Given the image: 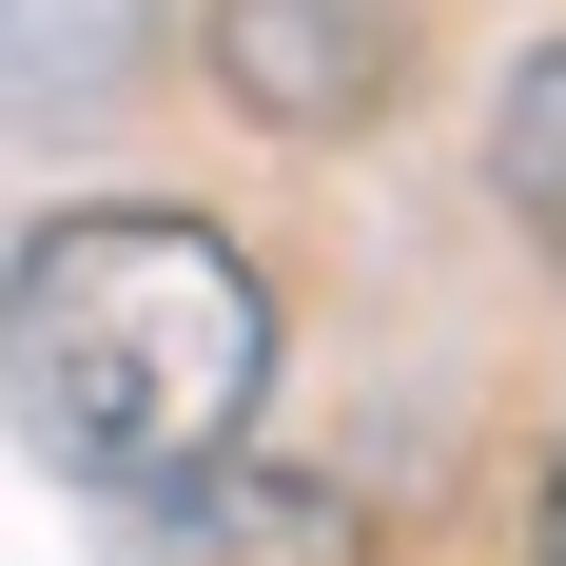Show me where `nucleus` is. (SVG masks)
<instances>
[{
  "instance_id": "nucleus-2",
  "label": "nucleus",
  "mask_w": 566,
  "mask_h": 566,
  "mask_svg": "<svg viewBox=\"0 0 566 566\" xmlns=\"http://www.w3.org/2000/svg\"><path fill=\"white\" fill-rule=\"evenodd\" d=\"M410 40L430 0H196V59L254 137H371L410 98Z\"/></svg>"
},
{
  "instance_id": "nucleus-3",
  "label": "nucleus",
  "mask_w": 566,
  "mask_h": 566,
  "mask_svg": "<svg viewBox=\"0 0 566 566\" xmlns=\"http://www.w3.org/2000/svg\"><path fill=\"white\" fill-rule=\"evenodd\" d=\"M137 566H391L371 547V509H352L333 469H176L157 527H137Z\"/></svg>"
},
{
  "instance_id": "nucleus-6",
  "label": "nucleus",
  "mask_w": 566,
  "mask_h": 566,
  "mask_svg": "<svg viewBox=\"0 0 566 566\" xmlns=\"http://www.w3.org/2000/svg\"><path fill=\"white\" fill-rule=\"evenodd\" d=\"M527 566H566V450L527 469Z\"/></svg>"
},
{
  "instance_id": "nucleus-1",
  "label": "nucleus",
  "mask_w": 566,
  "mask_h": 566,
  "mask_svg": "<svg viewBox=\"0 0 566 566\" xmlns=\"http://www.w3.org/2000/svg\"><path fill=\"white\" fill-rule=\"evenodd\" d=\"M254 391H274V274L216 216L98 196V216L20 234V274H0V410H20L40 469L176 489V469H216L254 430Z\"/></svg>"
},
{
  "instance_id": "nucleus-5",
  "label": "nucleus",
  "mask_w": 566,
  "mask_h": 566,
  "mask_svg": "<svg viewBox=\"0 0 566 566\" xmlns=\"http://www.w3.org/2000/svg\"><path fill=\"white\" fill-rule=\"evenodd\" d=\"M489 196H509L527 234H566V40L527 59L509 98H489Z\"/></svg>"
},
{
  "instance_id": "nucleus-4",
  "label": "nucleus",
  "mask_w": 566,
  "mask_h": 566,
  "mask_svg": "<svg viewBox=\"0 0 566 566\" xmlns=\"http://www.w3.org/2000/svg\"><path fill=\"white\" fill-rule=\"evenodd\" d=\"M157 20H176V0H0V117H98V98H137Z\"/></svg>"
}]
</instances>
